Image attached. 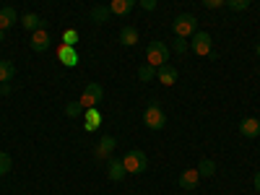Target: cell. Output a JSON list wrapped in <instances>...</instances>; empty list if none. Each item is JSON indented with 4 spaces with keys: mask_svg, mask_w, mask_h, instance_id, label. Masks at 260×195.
I'll use <instances>...</instances> for the list:
<instances>
[{
    "mask_svg": "<svg viewBox=\"0 0 260 195\" xmlns=\"http://www.w3.org/2000/svg\"><path fill=\"white\" fill-rule=\"evenodd\" d=\"M29 45H31L34 52H47V50L52 47V37H50L47 29H37V31H31V37H29Z\"/></svg>",
    "mask_w": 260,
    "mask_h": 195,
    "instance_id": "7",
    "label": "cell"
},
{
    "mask_svg": "<svg viewBox=\"0 0 260 195\" xmlns=\"http://www.w3.org/2000/svg\"><path fill=\"white\" fill-rule=\"evenodd\" d=\"M172 31H175V37H192L195 31H198V18H195L192 13H180L175 21H172Z\"/></svg>",
    "mask_w": 260,
    "mask_h": 195,
    "instance_id": "1",
    "label": "cell"
},
{
    "mask_svg": "<svg viewBox=\"0 0 260 195\" xmlns=\"http://www.w3.org/2000/svg\"><path fill=\"white\" fill-rule=\"evenodd\" d=\"M180 187L182 190H195L198 187V182H201V175H198V169H185L182 175H180Z\"/></svg>",
    "mask_w": 260,
    "mask_h": 195,
    "instance_id": "12",
    "label": "cell"
},
{
    "mask_svg": "<svg viewBox=\"0 0 260 195\" xmlns=\"http://www.w3.org/2000/svg\"><path fill=\"white\" fill-rule=\"evenodd\" d=\"M0 94L8 96V94H11V86H8V83H0Z\"/></svg>",
    "mask_w": 260,
    "mask_h": 195,
    "instance_id": "30",
    "label": "cell"
},
{
    "mask_svg": "<svg viewBox=\"0 0 260 195\" xmlns=\"http://www.w3.org/2000/svg\"><path fill=\"white\" fill-rule=\"evenodd\" d=\"M226 6L232 11H247L250 8V0H226Z\"/></svg>",
    "mask_w": 260,
    "mask_h": 195,
    "instance_id": "26",
    "label": "cell"
},
{
    "mask_svg": "<svg viewBox=\"0 0 260 195\" xmlns=\"http://www.w3.org/2000/svg\"><path fill=\"white\" fill-rule=\"evenodd\" d=\"M21 24H24L26 31L45 29V21H42V16H37V13H24V16H21Z\"/></svg>",
    "mask_w": 260,
    "mask_h": 195,
    "instance_id": "17",
    "label": "cell"
},
{
    "mask_svg": "<svg viewBox=\"0 0 260 195\" xmlns=\"http://www.w3.org/2000/svg\"><path fill=\"white\" fill-rule=\"evenodd\" d=\"M141 6H143L146 11H154V8H156V0H141Z\"/></svg>",
    "mask_w": 260,
    "mask_h": 195,
    "instance_id": "29",
    "label": "cell"
},
{
    "mask_svg": "<svg viewBox=\"0 0 260 195\" xmlns=\"http://www.w3.org/2000/svg\"><path fill=\"white\" fill-rule=\"evenodd\" d=\"M133 8H136V0H110L112 16H127Z\"/></svg>",
    "mask_w": 260,
    "mask_h": 195,
    "instance_id": "15",
    "label": "cell"
},
{
    "mask_svg": "<svg viewBox=\"0 0 260 195\" xmlns=\"http://www.w3.org/2000/svg\"><path fill=\"white\" fill-rule=\"evenodd\" d=\"M125 164L122 159H110V167H107V177H110V182H122L125 180Z\"/></svg>",
    "mask_w": 260,
    "mask_h": 195,
    "instance_id": "10",
    "label": "cell"
},
{
    "mask_svg": "<svg viewBox=\"0 0 260 195\" xmlns=\"http://www.w3.org/2000/svg\"><path fill=\"white\" fill-rule=\"evenodd\" d=\"M138 78L143 81V83H148L151 78H156V68H154V65H141V68H138Z\"/></svg>",
    "mask_w": 260,
    "mask_h": 195,
    "instance_id": "22",
    "label": "cell"
},
{
    "mask_svg": "<svg viewBox=\"0 0 260 195\" xmlns=\"http://www.w3.org/2000/svg\"><path fill=\"white\" fill-rule=\"evenodd\" d=\"M146 62L154 65V68H161V65L169 62V47L164 42H151L148 50H146Z\"/></svg>",
    "mask_w": 260,
    "mask_h": 195,
    "instance_id": "3",
    "label": "cell"
},
{
    "mask_svg": "<svg viewBox=\"0 0 260 195\" xmlns=\"http://www.w3.org/2000/svg\"><path fill=\"white\" fill-rule=\"evenodd\" d=\"M65 115L68 117H81L83 115V104L81 102H68L65 104Z\"/></svg>",
    "mask_w": 260,
    "mask_h": 195,
    "instance_id": "23",
    "label": "cell"
},
{
    "mask_svg": "<svg viewBox=\"0 0 260 195\" xmlns=\"http://www.w3.org/2000/svg\"><path fill=\"white\" fill-rule=\"evenodd\" d=\"M192 52L198 57H213V39L208 31H195L192 34Z\"/></svg>",
    "mask_w": 260,
    "mask_h": 195,
    "instance_id": "5",
    "label": "cell"
},
{
    "mask_svg": "<svg viewBox=\"0 0 260 195\" xmlns=\"http://www.w3.org/2000/svg\"><path fill=\"white\" fill-rule=\"evenodd\" d=\"M240 133H242L245 138H257V136H260V120H257V117H245V120L240 122Z\"/></svg>",
    "mask_w": 260,
    "mask_h": 195,
    "instance_id": "13",
    "label": "cell"
},
{
    "mask_svg": "<svg viewBox=\"0 0 260 195\" xmlns=\"http://www.w3.org/2000/svg\"><path fill=\"white\" fill-rule=\"evenodd\" d=\"M143 122H146V127L148 130H161L164 125H167V115H164V110L156 104V102H151L148 107H146V112H143Z\"/></svg>",
    "mask_w": 260,
    "mask_h": 195,
    "instance_id": "4",
    "label": "cell"
},
{
    "mask_svg": "<svg viewBox=\"0 0 260 195\" xmlns=\"http://www.w3.org/2000/svg\"><path fill=\"white\" fill-rule=\"evenodd\" d=\"M3 39H6V31H3V29H0V42H3Z\"/></svg>",
    "mask_w": 260,
    "mask_h": 195,
    "instance_id": "32",
    "label": "cell"
},
{
    "mask_svg": "<svg viewBox=\"0 0 260 195\" xmlns=\"http://www.w3.org/2000/svg\"><path fill=\"white\" fill-rule=\"evenodd\" d=\"M224 3H226V0H203V6L211 8V11H213V8H221Z\"/></svg>",
    "mask_w": 260,
    "mask_h": 195,
    "instance_id": "28",
    "label": "cell"
},
{
    "mask_svg": "<svg viewBox=\"0 0 260 195\" xmlns=\"http://www.w3.org/2000/svg\"><path fill=\"white\" fill-rule=\"evenodd\" d=\"M57 60H60L62 65H68V68H76V65H78V52H76V47L62 45V47L57 50Z\"/></svg>",
    "mask_w": 260,
    "mask_h": 195,
    "instance_id": "11",
    "label": "cell"
},
{
    "mask_svg": "<svg viewBox=\"0 0 260 195\" xmlns=\"http://www.w3.org/2000/svg\"><path fill=\"white\" fill-rule=\"evenodd\" d=\"M110 6H96L94 11H91V21H94V24H104V21L107 18H110Z\"/></svg>",
    "mask_w": 260,
    "mask_h": 195,
    "instance_id": "20",
    "label": "cell"
},
{
    "mask_svg": "<svg viewBox=\"0 0 260 195\" xmlns=\"http://www.w3.org/2000/svg\"><path fill=\"white\" fill-rule=\"evenodd\" d=\"M16 76V65L11 60H0V83H8Z\"/></svg>",
    "mask_w": 260,
    "mask_h": 195,
    "instance_id": "18",
    "label": "cell"
},
{
    "mask_svg": "<svg viewBox=\"0 0 260 195\" xmlns=\"http://www.w3.org/2000/svg\"><path fill=\"white\" fill-rule=\"evenodd\" d=\"M156 78L164 83V86H172L177 81V68H172V65L167 62V65H161V68H156Z\"/></svg>",
    "mask_w": 260,
    "mask_h": 195,
    "instance_id": "16",
    "label": "cell"
},
{
    "mask_svg": "<svg viewBox=\"0 0 260 195\" xmlns=\"http://www.w3.org/2000/svg\"><path fill=\"white\" fill-rule=\"evenodd\" d=\"M138 42V31L133 29V26H125L122 31H120V45H125V47H133Z\"/></svg>",
    "mask_w": 260,
    "mask_h": 195,
    "instance_id": "19",
    "label": "cell"
},
{
    "mask_svg": "<svg viewBox=\"0 0 260 195\" xmlns=\"http://www.w3.org/2000/svg\"><path fill=\"white\" fill-rule=\"evenodd\" d=\"M175 52H177V55H185V52H187V42H185L182 37L175 39Z\"/></svg>",
    "mask_w": 260,
    "mask_h": 195,
    "instance_id": "27",
    "label": "cell"
},
{
    "mask_svg": "<svg viewBox=\"0 0 260 195\" xmlns=\"http://www.w3.org/2000/svg\"><path fill=\"white\" fill-rule=\"evenodd\" d=\"M115 146H117V141L112 138V136H104V138H99V143H96V159H112V151H115Z\"/></svg>",
    "mask_w": 260,
    "mask_h": 195,
    "instance_id": "9",
    "label": "cell"
},
{
    "mask_svg": "<svg viewBox=\"0 0 260 195\" xmlns=\"http://www.w3.org/2000/svg\"><path fill=\"white\" fill-rule=\"evenodd\" d=\"M8 172H11V156L0 151V177H3V175H8Z\"/></svg>",
    "mask_w": 260,
    "mask_h": 195,
    "instance_id": "25",
    "label": "cell"
},
{
    "mask_svg": "<svg viewBox=\"0 0 260 195\" xmlns=\"http://www.w3.org/2000/svg\"><path fill=\"white\" fill-rule=\"evenodd\" d=\"M257 57H260V42H257Z\"/></svg>",
    "mask_w": 260,
    "mask_h": 195,
    "instance_id": "33",
    "label": "cell"
},
{
    "mask_svg": "<svg viewBox=\"0 0 260 195\" xmlns=\"http://www.w3.org/2000/svg\"><path fill=\"white\" fill-rule=\"evenodd\" d=\"M213 172H216V161H211V159H201V164H198V175H201V177H213Z\"/></svg>",
    "mask_w": 260,
    "mask_h": 195,
    "instance_id": "21",
    "label": "cell"
},
{
    "mask_svg": "<svg viewBox=\"0 0 260 195\" xmlns=\"http://www.w3.org/2000/svg\"><path fill=\"white\" fill-rule=\"evenodd\" d=\"M102 125V112L96 110V107H91V110H83V130L86 133H94V130H99Z\"/></svg>",
    "mask_w": 260,
    "mask_h": 195,
    "instance_id": "8",
    "label": "cell"
},
{
    "mask_svg": "<svg viewBox=\"0 0 260 195\" xmlns=\"http://www.w3.org/2000/svg\"><path fill=\"white\" fill-rule=\"evenodd\" d=\"M102 99H104V89H102L99 83H89V86L83 89V94H81L78 102L83 104V110H91V107H96Z\"/></svg>",
    "mask_w": 260,
    "mask_h": 195,
    "instance_id": "6",
    "label": "cell"
},
{
    "mask_svg": "<svg viewBox=\"0 0 260 195\" xmlns=\"http://www.w3.org/2000/svg\"><path fill=\"white\" fill-rule=\"evenodd\" d=\"M255 190L260 192V172H255Z\"/></svg>",
    "mask_w": 260,
    "mask_h": 195,
    "instance_id": "31",
    "label": "cell"
},
{
    "mask_svg": "<svg viewBox=\"0 0 260 195\" xmlns=\"http://www.w3.org/2000/svg\"><path fill=\"white\" fill-rule=\"evenodd\" d=\"M18 21V13H16V8H11V6H6V8H0V29L3 31H8L13 24Z\"/></svg>",
    "mask_w": 260,
    "mask_h": 195,
    "instance_id": "14",
    "label": "cell"
},
{
    "mask_svg": "<svg viewBox=\"0 0 260 195\" xmlns=\"http://www.w3.org/2000/svg\"><path fill=\"white\" fill-rule=\"evenodd\" d=\"M62 45L76 47V45H78V31H76V29H65V31H62Z\"/></svg>",
    "mask_w": 260,
    "mask_h": 195,
    "instance_id": "24",
    "label": "cell"
},
{
    "mask_svg": "<svg viewBox=\"0 0 260 195\" xmlns=\"http://www.w3.org/2000/svg\"><path fill=\"white\" fill-rule=\"evenodd\" d=\"M122 164H125L127 175H141V172L148 169V156L143 154V151L133 148V151H127V154L122 156Z\"/></svg>",
    "mask_w": 260,
    "mask_h": 195,
    "instance_id": "2",
    "label": "cell"
}]
</instances>
